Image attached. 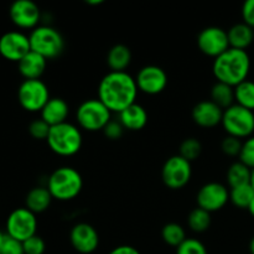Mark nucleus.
<instances>
[{
    "label": "nucleus",
    "instance_id": "nucleus-33",
    "mask_svg": "<svg viewBox=\"0 0 254 254\" xmlns=\"http://www.w3.org/2000/svg\"><path fill=\"white\" fill-rule=\"evenodd\" d=\"M243 141L236 136L227 135L221 141V149L223 153L228 156H240L241 150H242Z\"/></svg>",
    "mask_w": 254,
    "mask_h": 254
},
{
    "label": "nucleus",
    "instance_id": "nucleus-1",
    "mask_svg": "<svg viewBox=\"0 0 254 254\" xmlns=\"http://www.w3.org/2000/svg\"><path fill=\"white\" fill-rule=\"evenodd\" d=\"M138 92L135 78L127 71L108 72L98 84V99L109 111L118 114L135 103Z\"/></svg>",
    "mask_w": 254,
    "mask_h": 254
},
{
    "label": "nucleus",
    "instance_id": "nucleus-12",
    "mask_svg": "<svg viewBox=\"0 0 254 254\" xmlns=\"http://www.w3.org/2000/svg\"><path fill=\"white\" fill-rule=\"evenodd\" d=\"M197 207L212 213L225 207L230 201V190L221 183H207L198 190Z\"/></svg>",
    "mask_w": 254,
    "mask_h": 254
},
{
    "label": "nucleus",
    "instance_id": "nucleus-11",
    "mask_svg": "<svg viewBox=\"0 0 254 254\" xmlns=\"http://www.w3.org/2000/svg\"><path fill=\"white\" fill-rule=\"evenodd\" d=\"M197 46L206 56L216 59L231 47L227 31L218 26L205 27L197 36Z\"/></svg>",
    "mask_w": 254,
    "mask_h": 254
},
{
    "label": "nucleus",
    "instance_id": "nucleus-13",
    "mask_svg": "<svg viewBox=\"0 0 254 254\" xmlns=\"http://www.w3.org/2000/svg\"><path fill=\"white\" fill-rule=\"evenodd\" d=\"M168 74L165 69L156 64H148L141 67L135 76L138 89L145 94L155 96L161 93L168 86Z\"/></svg>",
    "mask_w": 254,
    "mask_h": 254
},
{
    "label": "nucleus",
    "instance_id": "nucleus-15",
    "mask_svg": "<svg viewBox=\"0 0 254 254\" xmlns=\"http://www.w3.org/2000/svg\"><path fill=\"white\" fill-rule=\"evenodd\" d=\"M31 51L30 40L21 31H7L0 36V55L9 61L19 62Z\"/></svg>",
    "mask_w": 254,
    "mask_h": 254
},
{
    "label": "nucleus",
    "instance_id": "nucleus-27",
    "mask_svg": "<svg viewBox=\"0 0 254 254\" xmlns=\"http://www.w3.org/2000/svg\"><path fill=\"white\" fill-rule=\"evenodd\" d=\"M254 198V189L251 184L237 186L230 190V201L238 208H247Z\"/></svg>",
    "mask_w": 254,
    "mask_h": 254
},
{
    "label": "nucleus",
    "instance_id": "nucleus-41",
    "mask_svg": "<svg viewBox=\"0 0 254 254\" xmlns=\"http://www.w3.org/2000/svg\"><path fill=\"white\" fill-rule=\"evenodd\" d=\"M248 211H250L251 215H252L253 217H254V198H253L252 203H251V205H250V207H248Z\"/></svg>",
    "mask_w": 254,
    "mask_h": 254
},
{
    "label": "nucleus",
    "instance_id": "nucleus-37",
    "mask_svg": "<svg viewBox=\"0 0 254 254\" xmlns=\"http://www.w3.org/2000/svg\"><path fill=\"white\" fill-rule=\"evenodd\" d=\"M103 133L111 140H118L123 136L124 127L122 126L119 119H111V122L103 128Z\"/></svg>",
    "mask_w": 254,
    "mask_h": 254
},
{
    "label": "nucleus",
    "instance_id": "nucleus-24",
    "mask_svg": "<svg viewBox=\"0 0 254 254\" xmlns=\"http://www.w3.org/2000/svg\"><path fill=\"white\" fill-rule=\"evenodd\" d=\"M211 101L223 111L235 104V87L230 84L216 82L211 88Z\"/></svg>",
    "mask_w": 254,
    "mask_h": 254
},
{
    "label": "nucleus",
    "instance_id": "nucleus-8",
    "mask_svg": "<svg viewBox=\"0 0 254 254\" xmlns=\"http://www.w3.org/2000/svg\"><path fill=\"white\" fill-rule=\"evenodd\" d=\"M50 91L41 79H24L17 88V101L27 112H41L49 102Z\"/></svg>",
    "mask_w": 254,
    "mask_h": 254
},
{
    "label": "nucleus",
    "instance_id": "nucleus-32",
    "mask_svg": "<svg viewBox=\"0 0 254 254\" xmlns=\"http://www.w3.org/2000/svg\"><path fill=\"white\" fill-rule=\"evenodd\" d=\"M51 127L46 123L42 118L35 119L29 124V133L30 135L37 140H46L49 136Z\"/></svg>",
    "mask_w": 254,
    "mask_h": 254
},
{
    "label": "nucleus",
    "instance_id": "nucleus-18",
    "mask_svg": "<svg viewBox=\"0 0 254 254\" xmlns=\"http://www.w3.org/2000/svg\"><path fill=\"white\" fill-rule=\"evenodd\" d=\"M41 117L50 127L59 126V124L67 122V117L69 114V107L64 99L60 97H52L49 99L42 111L40 112Z\"/></svg>",
    "mask_w": 254,
    "mask_h": 254
},
{
    "label": "nucleus",
    "instance_id": "nucleus-40",
    "mask_svg": "<svg viewBox=\"0 0 254 254\" xmlns=\"http://www.w3.org/2000/svg\"><path fill=\"white\" fill-rule=\"evenodd\" d=\"M103 2L104 0H86V4L88 5H101Z\"/></svg>",
    "mask_w": 254,
    "mask_h": 254
},
{
    "label": "nucleus",
    "instance_id": "nucleus-5",
    "mask_svg": "<svg viewBox=\"0 0 254 254\" xmlns=\"http://www.w3.org/2000/svg\"><path fill=\"white\" fill-rule=\"evenodd\" d=\"M31 51L46 60L56 59L64 52V39L61 32L49 25H39L29 35Z\"/></svg>",
    "mask_w": 254,
    "mask_h": 254
},
{
    "label": "nucleus",
    "instance_id": "nucleus-7",
    "mask_svg": "<svg viewBox=\"0 0 254 254\" xmlns=\"http://www.w3.org/2000/svg\"><path fill=\"white\" fill-rule=\"evenodd\" d=\"M221 124L227 135L247 139L254 133V112L235 103L223 111Z\"/></svg>",
    "mask_w": 254,
    "mask_h": 254
},
{
    "label": "nucleus",
    "instance_id": "nucleus-10",
    "mask_svg": "<svg viewBox=\"0 0 254 254\" xmlns=\"http://www.w3.org/2000/svg\"><path fill=\"white\" fill-rule=\"evenodd\" d=\"M191 176H192L191 163L179 154L170 156L164 163L163 169H161L163 183L171 190H180L185 188L190 183Z\"/></svg>",
    "mask_w": 254,
    "mask_h": 254
},
{
    "label": "nucleus",
    "instance_id": "nucleus-22",
    "mask_svg": "<svg viewBox=\"0 0 254 254\" xmlns=\"http://www.w3.org/2000/svg\"><path fill=\"white\" fill-rule=\"evenodd\" d=\"M131 51L127 45L117 44L107 54V64L114 72H126L131 62Z\"/></svg>",
    "mask_w": 254,
    "mask_h": 254
},
{
    "label": "nucleus",
    "instance_id": "nucleus-6",
    "mask_svg": "<svg viewBox=\"0 0 254 254\" xmlns=\"http://www.w3.org/2000/svg\"><path fill=\"white\" fill-rule=\"evenodd\" d=\"M112 112L98 98H89L82 102L76 112V121L79 128L87 131L103 130L111 122Z\"/></svg>",
    "mask_w": 254,
    "mask_h": 254
},
{
    "label": "nucleus",
    "instance_id": "nucleus-35",
    "mask_svg": "<svg viewBox=\"0 0 254 254\" xmlns=\"http://www.w3.org/2000/svg\"><path fill=\"white\" fill-rule=\"evenodd\" d=\"M25 254H44L46 251V243L40 236L35 235L22 242Z\"/></svg>",
    "mask_w": 254,
    "mask_h": 254
},
{
    "label": "nucleus",
    "instance_id": "nucleus-28",
    "mask_svg": "<svg viewBox=\"0 0 254 254\" xmlns=\"http://www.w3.org/2000/svg\"><path fill=\"white\" fill-rule=\"evenodd\" d=\"M161 237L166 245L178 248L186 240L185 228L176 222L166 223L161 230Z\"/></svg>",
    "mask_w": 254,
    "mask_h": 254
},
{
    "label": "nucleus",
    "instance_id": "nucleus-9",
    "mask_svg": "<svg viewBox=\"0 0 254 254\" xmlns=\"http://www.w3.org/2000/svg\"><path fill=\"white\" fill-rule=\"evenodd\" d=\"M6 235L24 242L36 235L37 218L34 212L26 207H17L9 213L5 222Z\"/></svg>",
    "mask_w": 254,
    "mask_h": 254
},
{
    "label": "nucleus",
    "instance_id": "nucleus-34",
    "mask_svg": "<svg viewBox=\"0 0 254 254\" xmlns=\"http://www.w3.org/2000/svg\"><path fill=\"white\" fill-rule=\"evenodd\" d=\"M240 161L247 165L250 169H254V135L250 136L243 141L242 150L240 154Z\"/></svg>",
    "mask_w": 254,
    "mask_h": 254
},
{
    "label": "nucleus",
    "instance_id": "nucleus-36",
    "mask_svg": "<svg viewBox=\"0 0 254 254\" xmlns=\"http://www.w3.org/2000/svg\"><path fill=\"white\" fill-rule=\"evenodd\" d=\"M0 254H25L22 242L5 233V238L0 246Z\"/></svg>",
    "mask_w": 254,
    "mask_h": 254
},
{
    "label": "nucleus",
    "instance_id": "nucleus-31",
    "mask_svg": "<svg viewBox=\"0 0 254 254\" xmlns=\"http://www.w3.org/2000/svg\"><path fill=\"white\" fill-rule=\"evenodd\" d=\"M176 254H208L207 248L196 238H186L178 248Z\"/></svg>",
    "mask_w": 254,
    "mask_h": 254
},
{
    "label": "nucleus",
    "instance_id": "nucleus-14",
    "mask_svg": "<svg viewBox=\"0 0 254 254\" xmlns=\"http://www.w3.org/2000/svg\"><path fill=\"white\" fill-rule=\"evenodd\" d=\"M9 16L20 29L34 30L41 20V10L32 0H15L10 5Z\"/></svg>",
    "mask_w": 254,
    "mask_h": 254
},
{
    "label": "nucleus",
    "instance_id": "nucleus-19",
    "mask_svg": "<svg viewBox=\"0 0 254 254\" xmlns=\"http://www.w3.org/2000/svg\"><path fill=\"white\" fill-rule=\"evenodd\" d=\"M47 67V60L41 55L30 51L17 62L20 74L25 79H40Z\"/></svg>",
    "mask_w": 254,
    "mask_h": 254
},
{
    "label": "nucleus",
    "instance_id": "nucleus-29",
    "mask_svg": "<svg viewBox=\"0 0 254 254\" xmlns=\"http://www.w3.org/2000/svg\"><path fill=\"white\" fill-rule=\"evenodd\" d=\"M211 213L200 207L193 208L188 217V225L191 231L196 233H203L211 226Z\"/></svg>",
    "mask_w": 254,
    "mask_h": 254
},
{
    "label": "nucleus",
    "instance_id": "nucleus-42",
    "mask_svg": "<svg viewBox=\"0 0 254 254\" xmlns=\"http://www.w3.org/2000/svg\"><path fill=\"white\" fill-rule=\"evenodd\" d=\"M250 252H251V254H254V237L251 240V242H250Z\"/></svg>",
    "mask_w": 254,
    "mask_h": 254
},
{
    "label": "nucleus",
    "instance_id": "nucleus-21",
    "mask_svg": "<svg viewBox=\"0 0 254 254\" xmlns=\"http://www.w3.org/2000/svg\"><path fill=\"white\" fill-rule=\"evenodd\" d=\"M52 200L54 197L46 186H36L27 192L26 198H25V207L37 215V213L45 212L50 207Z\"/></svg>",
    "mask_w": 254,
    "mask_h": 254
},
{
    "label": "nucleus",
    "instance_id": "nucleus-17",
    "mask_svg": "<svg viewBox=\"0 0 254 254\" xmlns=\"http://www.w3.org/2000/svg\"><path fill=\"white\" fill-rule=\"evenodd\" d=\"M193 122L201 128H215L222 123L223 109L220 108L211 99L198 102L192 108Z\"/></svg>",
    "mask_w": 254,
    "mask_h": 254
},
{
    "label": "nucleus",
    "instance_id": "nucleus-44",
    "mask_svg": "<svg viewBox=\"0 0 254 254\" xmlns=\"http://www.w3.org/2000/svg\"><path fill=\"white\" fill-rule=\"evenodd\" d=\"M251 185L254 189V169L252 170V176H251Z\"/></svg>",
    "mask_w": 254,
    "mask_h": 254
},
{
    "label": "nucleus",
    "instance_id": "nucleus-4",
    "mask_svg": "<svg viewBox=\"0 0 254 254\" xmlns=\"http://www.w3.org/2000/svg\"><path fill=\"white\" fill-rule=\"evenodd\" d=\"M46 141L50 149L57 155L72 156L81 150L83 139L78 127L64 122L51 127Z\"/></svg>",
    "mask_w": 254,
    "mask_h": 254
},
{
    "label": "nucleus",
    "instance_id": "nucleus-38",
    "mask_svg": "<svg viewBox=\"0 0 254 254\" xmlns=\"http://www.w3.org/2000/svg\"><path fill=\"white\" fill-rule=\"evenodd\" d=\"M243 22L254 29V0H247L242 6Z\"/></svg>",
    "mask_w": 254,
    "mask_h": 254
},
{
    "label": "nucleus",
    "instance_id": "nucleus-3",
    "mask_svg": "<svg viewBox=\"0 0 254 254\" xmlns=\"http://www.w3.org/2000/svg\"><path fill=\"white\" fill-rule=\"evenodd\" d=\"M46 188L55 200L71 201L81 193L83 179L78 170L72 166H61L49 176Z\"/></svg>",
    "mask_w": 254,
    "mask_h": 254
},
{
    "label": "nucleus",
    "instance_id": "nucleus-30",
    "mask_svg": "<svg viewBox=\"0 0 254 254\" xmlns=\"http://www.w3.org/2000/svg\"><path fill=\"white\" fill-rule=\"evenodd\" d=\"M202 153V145L200 140L196 138H186L183 143L180 144V153L179 155L183 156L188 161H193L198 159V156Z\"/></svg>",
    "mask_w": 254,
    "mask_h": 254
},
{
    "label": "nucleus",
    "instance_id": "nucleus-2",
    "mask_svg": "<svg viewBox=\"0 0 254 254\" xmlns=\"http://www.w3.org/2000/svg\"><path fill=\"white\" fill-rule=\"evenodd\" d=\"M251 71V57L246 50L230 47L216 57L212 64L213 76L217 82L236 87L246 81Z\"/></svg>",
    "mask_w": 254,
    "mask_h": 254
},
{
    "label": "nucleus",
    "instance_id": "nucleus-43",
    "mask_svg": "<svg viewBox=\"0 0 254 254\" xmlns=\"http://www.w3.org/2000/svg\"><path fill=\"white\" fill-rule=\"evenodd\" d=\"M4 238H5V233L2 232L1 228H0V246H1V243H2V241H4Z\"/></svg>",
    "mask_w": 254,
    "mask_h": 254
},
{
    "label": "nucleus",
    "instance_id": "nucleus-39",
    "mask_svg": "<svg viewBox=\"0 0 254 254\" xmlns=\"http://www.w3.org/2000/svg\"><path fill=\"white\" fill-rule=\"evenodd\" d=\"M108 254H140V252L135 247H133V246L123 245L113 248Z\"/></svg>",
    "mask_w": 254,
    "mask_h": 254
},
{
    "label": "nucleus",
    "instance_id": "nucleus-20",
    "mask_svg": "<svg viewBox=\"0 0 254 254\" xmlns=\"http://www.w3.org/2000/svg\"><path fill=\"white\" fill-rule=\"evenodd\" d=\"M119 122L124 129H128L131 131L141 130L144 127L148 124V112L141 104L135 102L134 104L129 106L119 113Z\"/></svg>",
    "mask_w": 254,
    "mask_h": 254
},
{
    "label": "nucleus",
    "instance_id": "nucleus-16",
    "mask_svg": "<svg viewBox=\"0 0 254 254\" xmlns=\"http://www.w3.org/2000/svg\"><path fill=\"white\" fill-rule=\"evenodd\" d=\"M72 247L81 254H91L98 248L99 235L96 228L87 222H79L69 232Z\"/></svg>",
    "mask_w": 254,
    "mask_h": 254
},
{
    "label": "nucleus",
    "instance_id": "nucleus-26",
    "mask_svg": "<svg viewBox=\"0 0 254 254\" xmlns=\"http://www.w3.org/2000/svg\"><path fill=\"white\" fill-rule=\"evenodd\" d=\"M236 104L254 111V82L246 79L235 87Z\"/></svg>",
    "mask_w": 254,
    "mask_h": 254
},
{
    "label": "nucleus",
    "instance_id": "nucleus-25",
    "mask_svg": "<svg viewBox=\"0 0 254 254\" xmlns=\"http://www.w3.org/2000/svg\"><path fill=\"white\" fill-rule=\"evenodd\" d=\"M251 176H252V169L241 161H236L227 170V183L231 189L251 184Z\"/></svg>",
    "mask_w": 254,
    "mask_h": 254
},
{
    "label": "nucleus",
    "instance_id": "nucleus-23",
    "mask_svg": "<svg viewBox=\"0 0 254 254\" xmlns=\"http://www.w3.org/2000/svg\"><path fill=\"white\" fill-rule=\"evenodd\" d=\"M230 46L233 49L246 50L254 41V29L245 22H238L233 25L227 31Z\"/></svg>",
    "mask_w": 254,
    "mask_h": 254
}]
</instances>
